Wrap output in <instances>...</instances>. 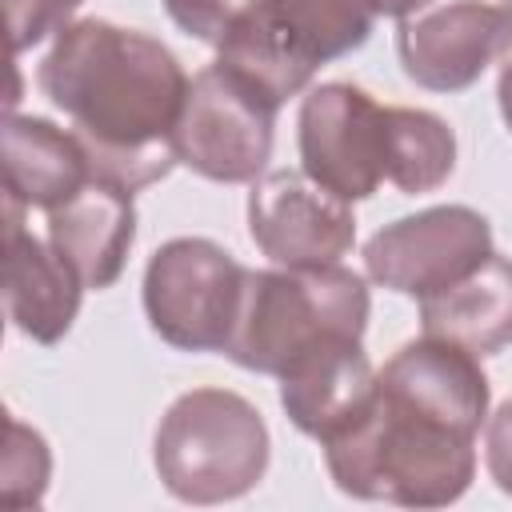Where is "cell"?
<instances>
[{"label":"cell","instance_id":"1","mask_svg":"<svg viewBox=\"0 0 512 512\" xmlns=\"http://www.w3.org/2000/svg\"><path fill=\"white\" fill-rule=\"evenodd\" d=\"M484 420L488 376L480 356L420 336L376 372V396L364 416L324 440V464L344 496L444 508L476 476Z\"/></svg>","mask_w":512,"mask_h":512},{"label":"cell","instance_id":"2","mask_svg":"<svg viewBox=\"0 0 512 512\" xmlns=\"http://www.w3.org/2000/svg\"><path fill=\"white\" fill-rule=\"evenodd\" d=\"M36 84L72 120L92 176L140 192L180 164L172 136L192 80L156 36L76 20L56 32Z\"/></svg>","mask_w":512,"mask_h":512},{"label":"cell","instance_id":"3","mask_svg":"<svg viewBox=\"0 0 512 512\" xmlns=\"http://www.w3.org/2000/svg\"><path fill=\"white\" fill-rule=\"evenodd\" d=\"M368 288L356 272L328 268H248L240 312L224 356L248 372L280 376L324 336H364Z\"/></svg>","mask_w":512,"mask_h":512},{"label":"cell","instance_id":"4","mask_svg":"<svg viewBox=\"0 0 512 512\" xmlns=\"http://www.w3.org/2000/svg\"><path fill=\"white\" fill-rule=\"evenodd\" d=\"M268 448L256 404L228 388H192L160 416L152 460L176 500L224 504L248 496L264 480Z\"/></svg>","mask_w":512,"mask_h":512},{"label":"cell","instance_id":"5","mask_svg":"<svg viewBox=\"0 0 512 512\" xmlns=\"http://www.w3.org/2000/svg\"><path fill=\"white\" fill-rule=\"evenodd\" d=\"M376 16L372 0H256L216 48V64L280 108L312 84L320 64L356 52Z\"/></svg>","mask_w":512,"mask_h":512},{"label":"cell","instance_id":"6","mask_svg":"<svg viewBox=\"0 0 512 512\" xmlns=\"http://www.w3.org/2000/svg\"><path fill=\"white\" fill-rule=\"evenodd\" d=\"M248 268L204 236L160 244L144 268V312L152 332L180 352H224Z\"/></svg>","mask_w":512,"mask_h":512},{"label":"cell","instance_id":"7","mask_svg":"<svg viewBox=\"0 0 512 512\" xmlns=\"http://www.w3.org/2000/svg\"><path fill=\"white\" fill-rule=\"evenodd\" d=\"M304 172L336 196L368 200L396 164V104L372 100L364 88L332 80L316 84L296 120Z\"/></svg>","mask_w":512,"mask_h":512},{"label":"cell","instance_id":"8","mask_svg":"<svg viewBox=\"0 0 512 512\" xmlns=\"http://www.w3.org/2000/svg\"><path fill=\"white\" fill-rule=\"evenodd\" d=\"M276 112L236 72L208 64L188 84L172 136L176 160L216 184H252L268 168Z\"/></svg>","mask_w":512,"mask_h":512},{"label":"cell","instance_id":"9","mask_svg":"<svg viewBox=\"0 0 512 512\" xmlns=\"http://www.w3.org/2000/svg\"><path fill=\"white\" fill-rule=\"evenodd\" d=\"M492 256V228L468 204H436L384 224L364 244V268L400 296H436Z\"/></svg>","mask_w":512,"mask_h":512},{"label":"cell","instance_id":"10","mask_svg":"<svg viewBox=\"0 0 512 512\" xmlns=\"http://www.w3.org/2000/svg\"><path fill=\"white\" fill-rule=\"evenodd\" d=\"M512 48V0H448L400 20L396 52L408 80L428 92L472 88Z\"/></svg>","mask_w":512,"mask_h":512},{"label":"cell","instance_id":"11","mask_svg":"<svg viewBox=\"0 0 512 512\" xmlns=\"http://www.w3.org/2000/svg\"><path fill=\"white\" fill-rule=\"evenodd\" d=\"M248 232L280 268H328L356 244V216L344 196L308 172H268L248 192Z\"/></svg>","mask_w":512,"mask_h":512},{"label":"cell","instance_id":"12","mask_svg":"<svg viewBox=\"0 0 512 512\" xmlns=\"http://www.w3.org/2000/svg\"><path fill=\"white\" fill-rule=\"evenodd\" d=\"M276 380L288 420L320 444L344 432L356 416H364V408L376 396V372L356 336L316 340Z\"/></svg>","mask_w":512,"mask_h":512},{"label":"cell","instance_id":"13","mask_svg":"<svg viewBox=\"0 0 512 512\" xmlns=\"http://www.w3.org/2000/svg\"><path fill=\"white\" fill-rule=\"evenodd\" d=\"M4 304L8 320L36 344H56L68 336L84 280L76 268L44 240L24 232V204L4 196Z\"/></svg>","mask_w":512,"mask_h":512},{"label":"cell","instance_id":"14","mask_svg":"<svg viewBox=\"0 0 512 512\" xmlns=\"http://www.w3.org/2000/svg\"><path fill=\"white\" fill-rule=\"evenodd\" d=\"M136 240L132 192L92 176L76 196L48 212V244L76 268L84 288H112Z\"/></svg>","mask_w":512,"mask_h":512},{"label":"cell","instance_id":"15","mask_svg":"<svg viewBox=\"0 0 512 512\" xmlns=\"http://www.w3.org/2000/svg\"><path fill=\"white\" fill-rule=\"evenodd\" d=\"M0 144H4V196L20 200L24 208L52 212L92 180V160L80 136L72 128L68 132L56 128L44 116L8 112Z\"/></svg>","mask_w":512,"mask_h":512},{"label":"cell","instance_id":"16","mask_svg":"<svg viewBox=\"0 0 512 512\" xmlns=\"http://www.w3.org/2000/svg\"><path fill=\"white\" fill-rule=\"evenodd\" d=\"M424 336L492 356L512 344V260L492 252L480 268L460 276L436 296L420 300Z\"/></svg>","mask_w":512,"mask_h":512},{"label":"cell","instance_id":"17","mask_svg":"<svg viewBox=\"0 0 512 512\" xmlns=\"http://www.w3.org/2000/svg\"><path fill=\"white\" fill-rule=\"evenodd\" d=\"M456 168V136L452 128L428 108H400L396 104V164L392 180L404 196H420L440 188Z\"/></svg>","mask_w":512,"mask_h":512},{"label":"cell","instance_id":"18","mask_svg":"<svg viewBox=\"0 0 512 512\" xmlns=\"http://www.w3.org/2000/svg\"><path fill=\"white\" fill-rule=\"evenodd\" d=\"M48 476H52V452L44 436L20 420H8V448H4V468H0L4 504L36 508L44 500Z\"/></svg>","mask_w":512,"mask_h":512},{"label":"cell","instance_id":"19","mask_svg":"<svg viewBox=\"0 0 512 512\" xmlns=\"http://www.w3.org/2000/svg\"><path fill=\"white\" fill-rule=\"evenodd\" d=\"M84 0H4L12 52H28L52 32H64Z\"/></svg>","mask_w":512,"mask_h":512},{"label":"cell","instance_id":"20","mask_svg":"<svg viewBox=\"0 0 512 512\" xmlns=\"http://www.w3.org/2000/svg\"><path fill=\"white\" fill-rule=\"evenodd\" d=\"M252 4L256 0H164L172 24L212 48H220L228 40V32L248 16Z\"/></svg>","mask_w":512,"mask_h":512},{"label":"cell","instance_id":"21","mask_svg":"<svg viewBox=\"0 0 512 512\" xmlns=\"http://www.w3.org/2000/svg\"><path fill=\"white\" fill-rule=\"evenodd\" d=\"M484 464L504 496H512V400H504L484 428Z\"/></svg>","mask_w":512,"mask_h":512},{"label":"cell","instance_id":"22","mask_svg":"<svg viewBox=\"0 0 512 512\" xmlns=\"http://www.w3.org/2000/svg\"><path fill=\"white\" fill-rule=\"evenodd\" d=\"M496 104H500V116L512 132V60L500 68V84H496Z\"/></svg>","mask_w":512,"mask_h":512},{"label":"cell","instance_id":"23","mask_svg":"<svg viewBox=\"0 0 512 512\" xmlns=\"http://www.w3.org/2000/svg\"><path fill=\"white\" fill-rule=\"evenodd\" d=\"M372 4H376L380 16H396V20H404V16L420 12V8H428L432 0H372Z\"/></svg>","mask_w":512,"mask_h":512}]
</instances>
